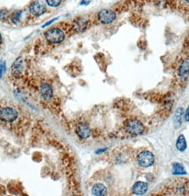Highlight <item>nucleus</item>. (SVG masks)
<instances>
[{
  "mask_svg": "<svg viewBox=\"0 0 189 196\" xmlns=\"http://www.w3.org/2000/svg\"><path fill=\"white\" fill-rule=\"evenodd\" d=\"M124 126L129 133L134 136H139L144 133V126L140 120L127 119L124 122Z\"/></svg>",
  "mask_w": 189,
  "mask_h": 196,
  "instance_id": "1",
  "label": "nucleus"
},
{
  "mask_svg": "<svg viewBox=\"0 0 189 196\" xmlns=\"http://www.w3.org/2000/svg\"><path fill=\"white\" fill-rule=\"evenodd\" d=\"M19 117V113L15 108L6 106L0 108V120L5 123H12Z\"/></svg>",
  "mask_w": 189,
  "mask_h": 196,
  "instance_id": "2",
  "label": "nucleus"
},
{
  "mask_svg": "<svg viewBox=\"0 0 189 196\" xmlns=\"http://www.w3.org/2000/svg\"><path fill=\"white\" fill-rule=\"evenodd\" d=\"M45 37L48 42L53 43V44H58L64 40L65 35L61 29L53 28L45 31Z\"/></svg>",
  "mask_w": 189,
  "mask_h": 196,
  "instance_id": "3",
  "label": "nucleus"
},
{
  "mask_svg": "<svg viewBox=\"0 0 189 196\" xmlns=\"http://www.w3.org/2000/svg\"><path fill=\"white\" fill-rule=\"evenodd\" d=\"M139 165L143 168H149L154 163V156L152 153L144 150L140 153L137 157Z\"/></svg>",
  "mask_w": 189,
  "mask_h": 196,
  "instance_id": "4",
  "label": "nucleus"
},
{
  "mask_svg": "<svg viewBox=\"0 0 189 196\" xmlns=\"http://www.w3.org/2000/svg\"><path fill=\"white\" fill-rule=\"evenodd\" d=\"M97 17H98L99 21L102 24H108L115 21L116 19V13L111 10L104 9L100 11Z\"/></svg>",
  "mask_w": 189,
  "mask_h": 196,
  "instance_id": "5",
  "label": "nucleus"
},
{
  "mask_svg": "<svg viewBox=\"0 0 189 196\" xmlns=\"http://www.w3.org/2000/svg\"><path fill=\"white\" fill-rule=\"evenodd\" d=\"M24 69V61L22 57H19L17 59H16L14 62L13 63L11 66V73L14 77L19 78L22 76Z\"/></svg>",
  "mask_w": 189,
  "mask_h": 196,
  "instance_id": "6",
  "label": "nucleus"
},
{
  "mask_svg": "<svg viewBox=\"0 0 189 196\" xmlns=\"http://www.w3.org/2000/svg\"><path fill=\"white\" fill-rule=\"evenodd\" d=\"M76 133L78 137L83 139L88 138L91 135V129L85 123H80L76 127Z\"/></svg>",
  "mask_w": 189,
  "mask_h": 196,
  "instance_id": "7",
  "label": "nucleus"
},
{
  "mask_svg": "<svg viewBox=\"0 0 189 196\" xmlns=\"http://www.w3.org/2000/svg\"><path fill=\"white\" fill-rule=\"evenodd\" d=\"M89 24L87 19L84 18H77L73 22V28L76 32L81 33L86 30Z\"/></svg>",
  "mask_w": 189,
  "mask_h": 196,
  "instance_id": "8",
  "label": "nucleus"
},
{
  "mask_svg": "<svg viewBox=\"0 0 189 196\" xmlns=\"http://www.w3.org/2000/svg\"><path fill=\"white\" fill-rule=\"evenodd\" d=\"M40 93L44 101H50L53 96V88L50 84L47 83L42 84L40 88Z\"/></svg>",
  "mask_w": 189,
  "mask_h": 196,
  "instance_id": "9",
  "label": "nucleus"
},
{
  "mask_svg": "<svg viewBox=\"0 0 189 196\" xmlns=\"http://www.w3.org/2000/svg\"><path fill=\"white\" fill-rule=\"evenodd\" d=\"M29 10L32 14L36 16V17H39V16L44 14L45 13V7L39 2L36 1L31 4Z\"/></svg>",
  "mask_w": 189,
  "mask_h": 196,
  "instance_id": "10",
  "label": "nucleus"
},
{
  "mask_svg": "<svg viewBox=\"0 0 189 196\" xmlns=\"http://www.w3.org/2000/svg\"><path fill=\"white\" fill-rule=\"evenodd\" d=\"M148 185L147 183L142 181H138L134 184L132 187V192L134 194L142 195L147 191Z\"/></svg>",
  "mask_w": 189,
  "mask_h": 196,
  "instance_id": "11",
  "label": "nucleus"
},
{
  "mask_svg": "<svg viewBox=\"0 0 189 196\" xmlns=\"http://www.w3.org/2000/svg\"><path fill=\"white\" fill-rule=\"evenodd\" d=\"M92 193L93 195L103 196L107 194V188L102 183H96L92 188Z\"/></svg>",
  "mask_w": 189,
  "mask_h": 196,
  "instance_id": "12",
  "label": "nucleus"
},
{
  "mask_svg": "<svg viewBox=\"0 0 189 196\" xmlns=\"http://www.w3.org/2000/svg\"><path fill=\"white\" fill-rule=\"evenodd\" d=\"M179 74L181 78H186L189 75V58L186 59L180 66Z\"/></svg>",
  "mask_w": 189,
  "mask_h": 196,
  "instance_id": "13",
  "label": "nucleus"
},
{
  "mask_svg": "<svg viewBox=\"0 0 189 196\" xmlns=\"http://www.w3.org/2000/svg\"><path fill=\"white\" fill-rule=\"evenodd\" d=\"M183 117V109L182 108H177L174 116V125L176 129L181 126Z\"/></svg>",
  "mask_w": 189,
  "mask_h": 196,
  "instance_id": "14",
  "label": "nucleus"
},
{
  "mask_svg": "<svg viewBox=\"0 0 189 196\" xmlns=\"http://www.w3.org/2000/svg\"><path fill=\"white\" fill-rule=\"evenodd\" d=\"M176 149L180 150V151H184L186 149L187 144H186V139L183 135H180L179 136V138L176 141Z\"/></svg>",
  "mask_w": 189,
  "mask_h": 196,
  "instance_id": "15",
  "label": "nucleus"
},
{
  "mask_svg": "<svg viewBox=\"0 0 189 196\" xmlns=\"http://www.w3.org/2000/svg\"><path fill=\"white\" fill-rule=\"evenodd\" d=\"M173 174L174 175H183L186 174L185 168L181 164L176 163L173 165Z\"/></svg>",
  "mask_w": 189,
  "mask_h": 196,
  "instance_id": "16",
  "label": "nucleus"
},
{
  "mask_svg": "<svg viewBox=\"0 0 189 196\" xmlns=\"http://www.w3.org/2000/svg\"><path fill=\"white\" fill-rule=\"evenodd\" d=\"M22 16V11H16L11 15V22L17 24L19 22Z\"/></svg>",
  "mask_w": 189,
  "mask_h": 196,
  "instance_id": "17",
  "label": "nucleus"
},
{
  "mask_svg": "<svg viewBox=\"0 0 189 196\" xmlns=\"http://www.w3.org/2000/svg\"><path fill=\"white\" fill-rule=\"evenodd\" d=\"M45 1H46L47 4L52 7H56V6L60 5L61 2V0H45Z\"/></svg>",
  "mask_w": 189,
  "mask_h": 196,
  "instance_id": "18",
  "label": "nucleus"
},
{
  "mask_svg": "<svg viewBox=\"0 0 189 196\" xmlns=\"http://www.w3.org/2000/svg\"><path fill=\"white\" fill-rule=\"evenodd\" d=\"M6 70V63L3 61V62H0V78L2 76V75L5 71Z\"/></svg>",
  "mask_w": 189,
  "mask_h": 196,
  "instance_id": "19",
  "label": "nucleus"
},
{
  "mask_svg": "<svg viewBox=\"0 0 189 196\" xmlns=\"http://www.w3.org/2000/svg\"><path fill=\"white\" fill-rule=\"evenodd\" d=\"M7 17V12L5 10H0V20L5 19Z\"/></svg>",
  "mask_w": 189,
  "mask_h": 196,
  "instance_id": "20",
  "label": "nucleus"
},
{
  "mask_svg": "<svg viewBox=\"0 0 189 196\" xmlns=\"http://www.w3.org/2000/svg\"><path fill=\"white\" fill-rule=\"evenodd\" d=\"M57 19H58V18H55V19H52V20H51V21L46 22V23H45V24L44 25V26H43V28H44V27H46L47 26H49V25H50L51 23H53V22H55L56 20H57Z\"/></svg>",
  "mask_w": 189,
  "mask_h": 196,
  "instance_id": "21",
  "label": "nucleus"
},
{
  "mask_svg": "<svg viewBox=\"0 0 189 196\" xmlns=\"http://www.w3.org/2000/svg\"><path fill=\"white\" fill-rule=\"evenodd\" d=\"M185 120L186 121H189V106L188 107L187 110L186 111V114H185Z\"/></svg>",
  "mask_w": 189,
  "mask_h": 196,
  "instance_id": "22",
  "label": "nucleus"
},
{
  "mask_svg": "<svg viewBox=\"0 0 189 196\" xmlns=\"http://www.w3.org/2000/svg\"><path fill=\"white\" fill-rule=\"evenodd\" d=\"M2 36H1V35H0V44H1V42H2Z\"/></svg>",
  "mask_w": 189,
  "mask_h": 196,
  "instance_id": "23",
  "label": "nucleus"
}]
</instances>
